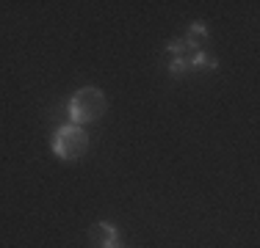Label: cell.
<instances>
[{
	"label": "cell",
	"mask_w": 260,
	"mask_h": 248,
	"mask_svg": "<svg viewBox=\"0 0 260 248\" xmlns=\"http://www.w3.org/2000/svg\"><path fill=\"white\" fill-rule=\"evenodd\" d=\"M185 47H191V50H202V45L208 42V28H205V22H194L188 28V36H185Z\"/></svg>",
	"instance_id": "cell-3"
},
{
	"label": "cell",
	"mask_w": 260,
	"mask_h": 248,
	"mask_svg": "<svg viewBox=\"0 0 260 248\" xmlns=\"http://www.w3.org/2000/svg\"><path fill=\"white\" fill-rule=\"evenodd\" d=\"M100 248H122L119 243H105V245H100Z\"/></svg>",
	"instance_id": "cell-8"
},
{
	"label": "cell",
	"mask_w": 260,
	"mask_h": 248,
	"mask_svg": "<svg viewBox=\"0 0 260 248\" xmlns=\"http://www.w3.org/2000/svg\"><path fill=\"white\" fill-rule=\"evenodd\" d=\"M53 152L58 154L61 160H78L89 152V133L78 124H61L53 135Z\"/></svg>",
	"instance_id": "cell-2"
},
{
	"label": "cell",
	"mask_w": 260,
	"mask_h": 248,
	"mask_svg": "<svg viewBox=\"0 0 260 248\" xmlns=\"http://www.w3.org/2000/svg\"><path fill=\"white\" fill-rule=\"evenodd\" d=\"M183 47H185L183 39H169V42H166V53H172V55H180Z\"/></svg>",
	"instance_id": "cell-7"
},
{
	"label": "cell",
	"mask_w": 260,
	"mask_h": 248,
	"mask_svg": "<svg viewBox=\"0 0 260 248\" xmlns=\"http://www.w3.org/2000/svg\"><path fill=\"white\" fill-rule=\"evenodd\" d=\"M103 113H105V94L100 89L86 86V89H80L72 94V99H70V124L83 127V124L97 121Z\"/></svg>",
	"instance_id": "cell-1"
},
{
	"label": "cell",
	"mask_w": 260,
	"mask_h": 248,
	"mask_svg": "<svg viewBox=\"0 0 260 248\" xmlns=\"http://www.w3.org/2000/svg\"><path fill=\"white\" fill-rule=\"evenodd\" d=\"M188 69H219V58L208 55L205 50H197L188 58Z\"/></svg>",
	"instance_id": "cell-4"
},
{
	"label": "cell",
	"mask_w": 260,
	"mask_h": 248,
	"mask_svg": "<svg viewBox=\"0 0 260 248\" xmlns=\"http://www.w3.org/2000/svg\"><path fill=\"white\" fill-rule=\"evenodd\" d=\"M188 72V58H183V55H175L169 64V74L172 77H183V74Z\"/></svg>",
	"instance_id": "cell-6"
},
{
	"label": "cell",
	"mask_w": 260,
	"mask_h": 248,
	"mask_svg": "<svg viewBox=\"0 0 260 248\" xmlns=\"http://www.w3.org/2000/svg\"><path fill=\"white\" fill-rule=\"evenodd\" d=\"M97 232L103 234V243H100V245L116 243V240H119V229H116L114 223H108V221H100V223H97Z\"/></svg>",
	"instance_id": "cell-5"
}]
</instances>
